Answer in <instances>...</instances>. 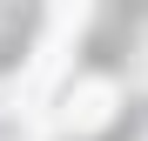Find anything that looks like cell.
I'll list each match as a JSON object with an SVG mask.
<instances>
[{
  "mask_svg": "<svg viewBox=\"0 0 148 141\" xmlns=\"http://www.w3.org/2000/svg\"><path fill=\"white\" fill-rule=\"evenodd\" d=\"M114 101H121V87H114L108 74H88V81H74V87L61 94L54 128H61V134H94V128L114 121Z\"/></svg>",
  "mask_w": 148,
  "mask_h": 141,
  "instance_id": "6da1fadb",
  "label": "cell"
},
{
  "mask_svg": "<svg viewBox=\"0 0 148 141\" xmlns=\"http://www.w3.org/2000/svg\"><path fill=\"white\" fill-rule=\"evenodd\" d=\"M61 67H67V40H61V34H47V40H40V54L27 61V74H20V87H14V94H20V108H40L47 94H54Z\"/></svg>",
  "mask_w": 148,
  "mask_h": 141,
  "instance_id": "7a4b0ae2",
  "label": "cell"
}]
</instances>
